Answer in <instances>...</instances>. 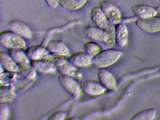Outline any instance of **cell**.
Instances as JSON below:
<instances>
[{
	"instance_id": "1",
	"label": "cell",
	"mask_w": 160,
	"mask_h": 120,
	"mask_svg": "<svg viewBox=\"0 0 160 120\" xmlns=\"http://www.w3.org/2000/svg\"><path fill=\"white\" fill-rule=\"evenodd\" d=\"M120 50L110 48L102 51L92 59V64L99 68L107 67L116 63L122 55Z\"/></svg>"
},
{
	"instance_id": "2",
	"label": "cell",
	"mask_w": 160,
	"mask_h": 120,
	"mask_svg": "<svg viewBox=\"0 0 160 120\" xmlns=\"http://www.w3.org/2000/svg\"><path fill=\"white\" fill-rule=\"evenodd\" d=\"M0 43L3 47L9 49H25L27 47L25 38L10 30L4 31L1 33Z\"/></svg>"
},
{
	"instance_id": "3",
	"label": "cell",
	"mask_w": 160,
	"mask_h": 120,
	"mask_svg": "<svg viewBox=\"0 0 160 120\" xmlns=\"http://www.w3.org/2000/svg\"><path fill=\"white\" fill-rule=\"evenodd\" d=\"M100 7L109 22L114 24L120 23L122 18L119 8L109 1H103L100 3Z\"/></svg>"
},
{
	"instance_id": "4",
	"label": "cell",
	"mask_w": 160,
	"mask_h": 120,
	"mask_svg": "<svg viewBox=\"0 0 160 120\" xmlns=\"http://www.w3.org/2000/svg\"><path fill=\"white\" fill-rule=\"evenodd\" d=\"M136 24L143 32H156L160 31V17L154 16L148 18H137L136 20Z\"/></svg>"
},
{
	"instance_id": "5",
	"label": "cell",
	"mask_w": 160,
	"mask_h": 120,
	"mask_svg": "<svg viewBox=\"0 0 160 120\" xmlns=\"http://www.w3.org/2000/svg\"><path fill=\"white\" fill-rule=\"evenodd\" d=\"M59 80L63 88L75 97L78 98L81 94V88L76 79L62 74Z\"/></svg>"
},
{
	"instance_id": "6",
	"label": "cell",
	"mask_w": 160,
	"mask_h": 120,
	"mask_svg": "<svg viewBox=\"0 0 160 120\" xmlns=\"http://www.w3.org/2000/svg\"><path fill=\"white\" fill-rule=\"evenodd\" d=\"M7 28L8 30L18 34L25 39H31L33 36L31 29L26 22L22 21H12L7 24Z\"/></svg>"
},
{
	"instance_id": "7",
	"label": "cell",
	"mask_w": 160,
	"mask_h": 120,
	"mask_svg": "<svg viewBox=\"0 0 160 120\" xmlns=\"http://www.w3.org/2000/svg\"><path fill=\"white\" fill-rule=\"evenodd\" d=\"M98 77L100 82L108 90H115L117 88V82L114 75L105 68H99Z\"/></svg>"
},
{
	"instance_id": "8",
	"label": "cell",
	"mask_w": 160,
	"mask_h": 120,
	"mask_svg": "<svg viewBox=\"0 0 160 120\" xmlns=\"http://www.w3.org/2000/svg\"><path fill=\"white\" fill-rule=\"evenodd\" d=\"M47 49L50 53L58 56L69 57L70 52L67 45L59 40H53L49 41L46 46Z\"/></svg>"
},
{
	"instance_id": "9",
	"label": "cell",
	"mask_w": 160,
	"mask_h": 120,
	"mask_svg": "<svg viewBox=\"0 0 160 120\" xmlns=\"http://www.w3.org/2000/svg\"><path fill=\"white\" fill-rule=\"evenodd\" d=\"M107 89L101 83L96 81L89 80L84 82L82 86L83 92L91 96L102 94Z\"/></svg>"
},
{
	"instance_id": "10",
	"label": "cell",
	"mask_w": 160,
	"mask_h": 120,
	"mask_svg": "<svg viewBox=\"0 0 160 120\" xmlns=\"http://www.w3.org/2000/svg\"><path fill=\"white\" fill-rule=\"evenodd\" d=\"M85 34L92 40L102 42L104 44L107 39V33L105 29L96 26H89L84 29Z\"/></svg>"
},
{
	"instance_id": "11",
	"label": "cell",
	"mask_w": 160,
	"mask_h": 120,
	"mask_svg": "<svg viewBox=\"0 0 160 120\" xmlns=\"http://www.w3.org/2000/svg\"><path fill=\"white\" fill-rule=\"evenodd\" d=\"M132 10L137 18H148L156 16L158 13L156 8L146 4L138 5L132 7Z\"/></svg>"
},
{
	"instance_id": "12",
	"label": "cell",
	"mask_w": 160,
	"mask_h": 120,
	"mask_svg": "<svg viewBox=\"0 0 160 120\" xmlns=\"http://www.w3.org/2000/svg\"><path fill=\"white\" fill-rule=\"evenodd\" d=\"M93 58L86 52H80L74 53L69 57V61L78 68H85L92 64Z\"/></svg>"
},
{
	"instance_id": "13",
	"label": "cell",
	"mask_w": 160,
	"mask_h": 120,
	"mask_svg": "<svg viewBox=\"0 0 160 120\" xmlns=\"http://www.w3.org/2000/svg\"><path fill=\"white\" fill-rule=\"evenodd\" d=\"M26 53L31 61L45 60L50 54L47 48L41 45L29 47L27 49Z\"/></svg>"
},
{
	"instance_id": "14",
	"label": "cell",
	"mask_w": 160,
	"mask_h": 120,
	"mask_svg": "<svg viewBox=\"0 0 160 120\" xmlns=\"http://www.w3.org/2000/svg\"><path fill=\"white\" fill-rule=\"evenodd\" d=\"M24 76L18 72L4 71L1 74V86H11L19 83Z\"/></svg>"
},
{
	"instance_id": "15",
	"label": "cell",
	"mask_w": 160,
	"mask_h": 120,
	"mask_svg": "<svg viewBox=\"0 0 160 120\" xmlns=\"http://www.w3.org/2000/svg\"><path fill=\"white\" fill-rule=\"evenodd\" d=\"M57 68L62 74L72 77L78 80L82 79V73L78 69V68L74 65L69 60H67Z\"/></svg>"
},
{
	"instance_id": "16",
	"label": "cell",
	"mask_w": 160,
	"mask_h": 120,
	"mask_svg": "<svg viewBox=\"0 0 160 120\" xmlns=\"http://www.w3.org/2000/svg\"><path fill=\"white\" fill-rule=\"evenodd\" d=\"M31 64L36 71L44 74H54L58 70L54 64L46 60L32 61L31 62Z\"/></svg>"
},
{
	"instance_id": "17",
	"label": "cell",
	"mask_w": 160,
	"mask_h": 120,
	"mask_svg": "<svg viewBox=\"0 0 160 120\" xmlns=\"http://www.w3.org/2000/svg\"><path fill=\"white\" fill-rule=\"evenodd\" d=\"M91 18L96 26L105 29L109 22L100 7H95L91 11Z\"/></svg>"
},
{
	"instance_id": "18",
	"label": "cell",
	"mask_w": 160,
	"mask_h": 120,
	"mask_svg": "<svg viewBox=\"0 0 160 120\" xmlns=\"http://www.w3.org/2000/svg\"><path fill=\"white\" fill-rule=\"evenodd\" d=\"M116 41L120 47L126 46L128 41V31L125 24L123 22L116 24L115 25Z\"/></svg>"
},
{
	"instance_id": "19",
	"label": "cell",
	"mask_w": 160,
	"mask_h": 120,
	"mask_svg": "<svg viewBox=\"0 0 160 120\" xmlns=\"http://www.w3.org/2000/svg\"><path fill=\"white\" fill-rule=\"evenodd\" d=\"M1 64L3 67L5 71L10 72H18L19 65L14 61L9 53L2 51L0 53Z\"/></svg>"
},
{
	"instance_id": "20",
	"label": "cell",
	"mask_w": 160,
	"mask_h": 120,
	"mask_svg": "<svg viewBox=\"0 0 160 120\" xmlns=\"http://www.w3.org/2000/svg\"><path fill=\"white\" fill-rule=\"evenodd\" d=\"M9 53L18 65L31 63L27 53L22 49H10Z\"/></svg>"
},
{
	"instance_id": "21",
	"label": "cell",
	"mask_w": 160,
	"mask_h": 120,
	"mask_svg": "<svg viewBox=\"0 0 160 120\" xmlns=\"http://www.w3.org/2000/svg\"><path fill=\"white\" fill-rule=\"evenodd\" d=\"M15 96V89L13 85L1 86L0 90V102L8 103L13 99Z\"/></svg>"
},
{
	"instance_id": "22",
	"label": "cell",
	"mask_w": 160,
	"mask_h": 120,
	"mask_svg": "<svg viewBox=\"0 0 160 120\" xmlns=\"http://www.w3.org/2000/svg\"><path fill=\"white\" fill-rule=\"evenodd\" d=\"M155 108H148L143 110L135 114L131 118V120H152L156 114Z\"/></svg>"
},
{
	"instance_id": "23",
	"label": "cell",
	"mask_w": 160,
	"mask_h": 120,
	"mask_svg": "<svg viewBox=\"0 0 160 120\" xmlns=\"http://www.w3.org/2000/svg\"><path fill=\"white\" fill-rule=\"evenodd\" d=\"M87 1V0H60L59 4L66 9L75 10L84 6Z\"/></svg>"
},
{
	"instance_id": "24",
	"label": "cell",
	"mask_w": 160,
	"mask_h": 120,
	"mask_svg": "<svg viewBox=\"0 0 160 120\" xmlns=\"http://www.w3.org/2000/svg\"><path fill=\"white\" fill-rule=\"evenodd\" d=\"M19 71L26 78L29 80H33L36 76V70L32 66L31 63L18 65Z\"/></svg>"
},
{
	"instance_id": "25",
	"label": "cell",
	"mask_w": 160,
	"mask_h": 120,
	"mask_svg": "<svg viewBox=\"0 0 160 120\" xmlns=\"http://www.w3.org/2000/svg\"><path fill=\"white\" fill-rule=\"evenodd\" d=\"M105 30L107 33V39L104 44L109 48H112L116 43L115 26L113 23L109 22Z\"/></svg>"
},
{
	"instance_id": "26",
	"label": "cell",
	"mask_w": 160,
	"mask_h": 120,
	"mask_svg": "<svg viewBox=\"0 0 160 120\" xmlns=\"http://www.w3.org/2000/svg\"><path fill=\"white\" fill-rule=\"evenodd\" d=\"M85 52L93 58L102 51L101 46L94 41H88L84 45Z\"/></svg>"
},
{
	"instance_id": "27",
	"label": "cell",
	"mask_w": 160,
	"mask_h": 120,
	"mask_svg": "<svg viewBox=\"0 0 160 120\" xmlns=\"http://www.w3.org/2000/svg\"><path fill=\"white\" fill-rule=\"evenodd\" d=\"M10 115V108L7 103H2L0 105V120H7Z\"/></svg>"
},
{
	"instance_id": "28",
	"label": "cell",
	"mask_w": 160,
	"mask_h": 120,
	"mask_svg": "<svg viewBox=\"0 0 160 120\" xmlns=\"http://www.w3.org/2000/svg\"><path fill=\"white\" fill-rule=\"evenodd\" d=\"M67 116V112L64 111H58L54 112L52 115H50L48 118V120H64Z\"/></svg>"
},
{
	"instance_id": "29",
	"label": "cell",
	"mask_w": 160,
	"mask_h": 120,
	"mask_svg": "<svg viewBox=\"0 0 160 120\" xmlns=\"http://www.w3.org/2000/svg\"><path fill=\"white\" fill-rule=\"evenodd\" d=\"M60 0H45L47 4L51 8H56L59 4Z\"/></svg>"
}]
</instances>
